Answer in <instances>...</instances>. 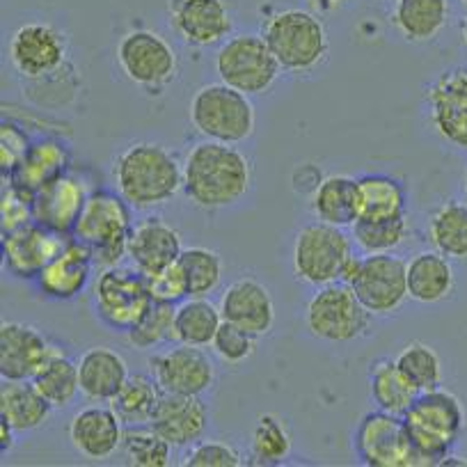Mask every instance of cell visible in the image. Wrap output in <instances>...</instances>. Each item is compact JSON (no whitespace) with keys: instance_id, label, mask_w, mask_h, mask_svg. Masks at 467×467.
Here are the masks:
<instances>
[{"instance_id":"obj_1","label":"cell","mask_w":467,"mask_h":467,"mask_svg":"<svg viewBox=\"0 0 467 467\" xmlns=\"http://www.w3.org/2000/svg\"><path fill=\"white\" fill-rule=\"evenodd\" d=\"M254 170L236 145L202 140L183 159V195L202 211H224L250 195Z\"/></svg>"},{"instance_id":"obj_2","label":"cell","mask_w":467,"mask_h":467,"mask_svg":"<svg viewBox=\"0 0 467 467\" xmlns=\"http://www.w3.org/2000/svg\"><path fill=\"white\" fill-rule=\"evenodd\" d=\"M112 186L131 209H159L183 191V163L161 142H131L112 161Z\"/></svg>"},{"instance_id":"obj_3","label":"cell","mask_w":467,"mask_h":467,"mask_svg":"<svg viewBox=\"0 0 467 467\" xmlns=\"http://www.w3.org/2000/svg\"><path fill=\"white\" fill-rule=\"evenodd\" d=\"M401 417L421 465H442L465 429L462 403L442 388L421 392Z\"/></svg>"},{"instance_id":"obj_4","label":"cell","mask_w":467,"mask_h":467,"mask_svg":"<svg viewBox=\"0 0 467 467\" xmlns=\"http://www.w3.org/2000/svg\"><path fill=\"white\" fill-rule=\"evenodd\" d=\"M262 37L286 74H314L330 56L326 26L307 10L275 12L264 21Z\"/></svg>"},{"instance_id":"obj_5","label":"cell","mask_w":467,"mask_h":467,"mask_svg":"<svg viewBox=\"0 0 467 467\" xmlns=\"http://www.w3.org/2000/svg\"><path fill=\"white\" fill-rule=\"evenodd\" d=\"M133 224L131 204L119 192L94 188L71 236L88 245L97 271H101L119 266L127 257Z\"/></svg>"},{"instance_id":"obj_6","label":"cell","mask_w":467,"mask_h":467,"mask_svg":"<svg viewBox=\"0 0 467 467\" xmlns=\"http://www.w3.org/2000/svg\"><path fill=\"white\" fill-rule=\"evenodd\" d=\"M191 124L204 140L241 145L253 138L257 115L248 94L224 83H209L197 89L188 106Z\"/></svg>"},{"instance_id":"obj_7","label":"cell","mask_w":467,"mask_h":467,"mask_svg":"<svg viewBox=\"0 0 467 467\" xmlns=\"http://www.w3.org/2000/svg\"><path fill=\"white\" fill-rule=\"evenodd\" d=\"M353 253V239L341 227L326 223H309L296 234L291 250V266L303 285L321 286L344 280L346 266Z\"/></svg>"},{"instance_id":"obj_8","label":"cell","mask_w":467,"mask_h":467,"mask_svg":"<svg viewBox=\"0 0 467 467\" xmlns=\"http://www.w3.org/2000/svg\"><path fill=\"white\" fill-rule=\"evenodd\" d=\"M12 67L33 85L60 83L69 65V39L48 21H28L12 33L7 47Z\"/></svg>"},{"instance_id":"obj_9","label":"cell","mask_w":467,"mask_h":467,"mask_svg":"<svg viewBox=\"0 0 467 467\" xmlns=\"http://www.w3.org/2000/svg\"><path fill=\"white\" fill-rule=\"evenodd\" d=\"M115 60L124 78L147 94H163L179 76V56L172 44L150 28L129 30L119 37Z\"/></svg>"},{"instance_id":"obj_10","label":"cell","mask_w":467,"mask_h":467,"mask_svg":"<svg viewBox=\"0 0 467 467\" xmlns=\"http://www.w3.org/2000/svg\"><path fill=\"white\" fill-rule=\"evenodd\" d=\"M374 314L362 305L346 282L321 286L305 307V323L317 339L326 344H353L371 327Z\"/></svg>"},{"instance_id":"obj_11","label":"cell","mask_w":467,"mask_h":467,"mask_svg":"<svg viewBox=\"0 0 467 467\" xmlns=\"http://www.w3.org/2000/svg\"><path fill=\"white\" fill-rule=\"evenodd\" d=\"M147 275L136 266H112L97 271L92 282V307L99 321L115 332H129L150 309Z\"/></svg>"},{"instance_id":"obj_12","label":"cell","mask_w":467,"mask_h":467,"mask_svg":"<svg viewBox=\"0 0 467 467\" xmlns=\"http://www.w3.org/2000/svg\"><path fill=\"white\" fill-rule=\"evenodd\" d=\"M215 74L220 83L239 89L248 97L266 94L282 74L262 35H234L215 53Z\"/></svg>"},{"instance_id":"obj_13","label":"cell","mask_w":467,"mask_h":467,"mask_svg":"<svg viewBox=\"0 0 467 467\" xmlns=\"http://www.w3.org/2000/svg\"><path fill=\"white\" fill-rule=\"evenodd\" d=\"M408 262L397 254H365L353 257L344 280L374 317H389L408 300Z\"/></svg>"},{"instance_id":"obj_14","label":"cell","mask_w":467,"mask_h":467,"mask_svg":"<svg viewBox=\"0 0 467 467\" xmlns=\"http://www.w3.org/2000/svg\"><path fill=\"white\" fill-rule=\"evenodd\" d=\"M426 124L458 151L467 154V67H449L424 85Z\"/></svg>"},{"instance_id":"obj_15","label":"cell","mask_w":467,"mask_h":467,"mask_svg":"<svg viewBox=\"0 0 467 467\" xmlns=\"http://www.w3.org/2000/svg\"><path fill=\"white\" fill-rule=\"evenodd\" d=\"M353 451L367 467H420V456L408 440L401 415L371 410L358 421Z\"/></svg>"},{"instance_id":"obj_16","label":"cell","mask_w":467,"mask_h":467,"mask_svg":"<svg viewBox=\"0 0 467 467\" xmlns=\"http://www.w3.org/2000/svg\"><path fill=\"white\" fill-rule=\"evenodd\" d=\"M150 374L165 394L202 397L215 383V365L200 346L170 344L150 360Z\"/></svg>"},{"instance_id":"obj_17","label":"cell","mask_w":467,"mask_h":467,"mask_svg":"<svg viewBox=\"0 0 467 467\" xmlns=\"http://www.w3.org/2000/svg\"><path fill=\"white\" fill-rule=\"evenodd\" d=\"M92 191L94 186L85 174L67 170L35 192V223L62 236H71Z\"/></svg>"},{"instance_id":"obj_18","label":"cell","mask_w":467,"mask_h":467,"mask_svg":"<svg viewBox=\"0 0 467 467\" xmlns=\"http://www.w3.org/2000/svg\"><path fill=\"white\" fill-rule=\"evenodd\" d=\"M168 19L177 37L192 48L224 44L234 28L224 0H168Z\"/></svg>"},{"instance_id":"obj_19","label":"cell","mask_w":467,"mask_h":467,"mask_svg":"<svg viewBox=\"0 0 467 467\" xmlns=\"http://www.w3.org/2000/svg\"><path fill=\"white\" fill-rule=\"evenodd\" d=\"M60 348L39 327L21 321L0 326V376L3 380H33L35 374Z\"/></svg>"},{"instance_id":"obj_20","label":"cell","mask_w":467,"mask_h":467,"mask_svg":"<svg viewBox=\"0 0 467 467\" xmlns=\"http://www.w3.org/2000/svg\"><path fill=\"white\" fill-rule=\"evenodd\" d=\"M69 236L51 232L39 223H28L3 234V268L15 280L35 282L44 266L67 245Z\"/></svg>"},{"instance_id":"obj_21","label":"cell","mask_w":467,"mask_h":467,"mask_svg":"<svg viewBox=\"0 0 467 467\" xmlns=\"http://www.w3.org/2000/svg\"><path fill=\"white\" fill-rule=\"evenodd\" d=\"M97 264L88 245L69 236L65 248L39 271L33 285L48 300H74L88 289Z\"/></svg>"},{"instance_id":"obj_22","label":"cell","mask_w":467,"mask_h":467,"mask_svg":"<svg viewBox=\"0 0 467 467\" xmlns=\"http://www.w3.org/2000/svg\"><path fill=\"white\" fill-rule=\"evenodd\" d=\"M220 312L227 323L239 326L259 339L266 337L275 326V303L264 282L244 275L234 280L220 298Z\"/></svg>"},{"instance_id":"obj_23","label":"cell","mask_w":467,"mask_h":467,"mask_svg":"<svg viewBox=\"0 0 467 467\" xmlns=\"http://www.w3.org/2000/svg\"><path fill=\"white\" fill-rule=\"evenodd\" d=\"M124 421L112 406H88L69 421V440L76 451L88 461H108L122 451Z\"/></svg>"},{"instance_id":"obj_24","label":"cell","mask_w":467,"mask_h":467,"mask_svg":"<svg viewBox=\"0 0 467 467\" xmlns=\"http://www.w3.org/2000/svg\"><path fill=\"white\" fill-rule=\"evenodd\" d=\"M182 253V234L161 215H147L133 224L127 257L145 275L172 266Z\"/></svg>"},{"instance_id":"obj_25","label":"cell","mask_w":467,"mask_h":467,"mask_svg":"<svg viewBox=\"0 0 467 467\" xmlns=\"http://www.w3.org/2000/svg\"><path fill=\"white\" fill-rule=\"evenodd\" d=\"M150 426L156 433L163 435L174 449L192 447L204 438L209 429V408L202 397L163 392Z\"/></svg>"},{"instance_id":"obj_26","label":"cell","mask_w":467,"mask_h":467,"mask_svg":"<svg viewBox=\"0 0 467 467\" xmlns=\"http://www.w3.org/2000/svg\"><path fill=\"white\" fill-rule=\"evenodd\" d=\"M76 362H78L80 394L97 403H110L131 376L122 353L106 346L88 348Z\"/></svg>"},{"instance_id":"obj_27","label":"cell","mask_w":467,"mask_h":467,"mask_svg":"<svg viewBox=\"0 0 467 467\" xmlns=\"http://www.w3.org/2000/svg\"><path fill=\"white\" fill-rule=\"evenodd\" d=\"M71 170V151L60 138L44 136L30 142L28 154L19 163V168L7 177V182L26 188L30 192H37L48 182L57 179Z\"/></svg>"},{"instance_id":"obj_28","label":"cell","mask_w":467,"mask_h":467,"mask_svg":"<svg viewBox=\"0 0 467 467\" xmlns=\"http://www.w3.org/2000/svg\"><path fill=\"white\" fill-rule=\"evenodd\" d=\"M408 298L420 305L444 303L453 294L456 275L451 262L438 250L420 253L408 262Z\"/></svg>"},{"instance_id":"obj_29","label":"cell","mask_w":467,"mask_h":467,"mask_svg":"<svg viewBox=\"0 0 467 467\" xmlns=\"http://www.w3.org/2000/svg\"><path fill=\"white\" fill-rule=\"evenodd\" d=\"M56 408L39 394L33 380H3L0 385V420L16 433L42 429Z\"/></svg>"},{"instance_id":"obj_30","label":"cell","mask_w":467,"mask_h":467,"mask_svg":"<svg viewBox=\"0 0 467 467\" xmlns=\"http://www.w3.org/2000/svg\"><path fill=\"white\" fill-rule=\"evenodd\" d=\"M309 209L318 223L341 229L353 227L358 220V179L348 174H327L309 197Z\"/></svg>"},{"instance_id":"obj_31","label":"cell","mask_w":467,"mask_h":467,"mask_svg":"<svg viewBox=\"0 0 467 467\" xmlns=\"http://www.w3.org/2000/svg\"><path fill=\"white\" fill-rule=\"evenodd\" d=\"M408 209V191L392 174H365L358 179V220L401 218Z\"/></svg>"},{"instance_id":"obj_32","label":"cell","mask_w":467,"mask_h":467,"mask_svg":"<svg viewBox=\"0 0 467 467\" xmlns=\"http://www.w3.org/2000/svg\"><path fill=\"white\" fill-rule=\"evenodd\" d=\"M449 19V0H397L392 24L410 44L433 42Z\"/></svg>"},{"instance_id":"obj_33","label":"cell","mask_w":467,"mask_h":467,"mask_svg":"<svg viewBox=\"0 0 467 467\" xmlns=\"http://www.w3.org/2000/svg\"><path fill=\"white\" fill-rule=\"evenodd\" d=\"M420 394V389L406 379V374L399 369L394 360L380 358V360L371 362L369 397L379 410L403 415Z\"/></svg>"},{"instance_id":"obj_34","label":"cell","mask_w":467,"mask_h":467,"mask_svg":"<svg viewBox=\"0 0 467 467\" xmlns=\"http://www.w3.org/2000/svg\"><path fill=\"white\" fill-rule=\"evenodd\" d=\"M220 305L209 298H186L174 307V344H188L206 348L223 326Z\"/></svg>"},{"instance_id":"obj_35","label":"cell","mask_w":467,"mask_h":467,"mask_svg":"<svg viewBox=\"0 0 467 467\" xmlns=\"http://www.w3.org/2000/svg\"><path fill=\"white\" fill-rule=\"evenodd\" d=\"M429 241L440 254L456 262L467 259V202H444L429 218Z\"/></svg>"},{"instance_id":"obj_36","label":"cell","mask_w":467,"mask_h":467,"mask_svg":"<svg viewBox=\"0 0 467 467\" xmlns=\"http://www.w3.org/2000/svg\"><path fill=\"white\" fill-rule=\"evenodd\" d=\"M35 388L39 389L44 399L51 403L53 408H67L74 403V399L80 392L78 380V362L71 360L65 350L57 348L47 365L35 374L33 379Z\"/></svg>"},{"instance_id":"obj_37","label":"cell","mask_w":467,"mask_h":467,"mask_svg":"<svg viewBox=\"0 0 467 467\" xmlns=\"http://www.w3.org/2000/svg\"><path fill=\"white\" fill-rule=\"evenodd\" d=\"M161 397H163V389L159 388L154 376L136 374L129 376V380L117 392L110 406L115 408V412L124 421V426H142L151 421V415H154Z\"/></svg>"},{"instance_id":"obj_38","label":"cell","mask_w":467,"mask_h":467,"mask_svg":"<svg viewBox=\"0 0 467 467\" xmlns=\"http://www.w3.org/2000/svg\"><path fill=\"white\" fill-rule=\"evenodd\" d=\"M183 277H186L188 298H209L223 282V259L209 248H183L177 259Z\"/></svg>"},{"instance_id":"obj_39","label":"cell","mask_w":467,"mask_h":467,"mask_svg":"<svg viewBox=\"0 0 467 467\" xmlns=\"http://www.w3.org/2000/svg\"><path fill=\"white\" fill-rule=\"evenodd\" d=\"M410 224L406 215L388 220H356L350 227V239L365 254H392L406 244Z\"/></svg>"},{"instance_id":"obj_40","label":"cell","mask_w":467,"mask_h":467,"mask_svg":"<svg viewBox=\"0 0 467 467\" xmlns=\"http://www.w3.org/2000/svg\"><path fill=\"white\" fill-rule=\"evenodd\" d=\"M291 453V433L285 421L273 412H264L257 420L250 442L254 465H280Z\"/></svg>"},{"instance_id":"obj_41","label":"cell","mask_w":467,"mask_h":467,"mask_svg":"<svg viewBox=\"0 0 467 467\" xmlns=\"http://www.w3.org/2000/svg\"><path fill=\"white\" fill-rule=\"evenodd\" d=\"M172 444L156 433L150 424L127 426L122 453L129 465L136 467H168L172 461Z\"/></svg>"},{"instance_id":"obj_42","label":"cell","mask_w":467,"mask_h":467,"mask_svg":"<svg viewBox=\"0 0 467 467\" xmlns=\"http://www.w3.org/2000/svg\"><path fill=\"white\" fill-rule=\"evenodd\" d=\"M394 362L420 392L442 385V360L433 346L424 344V341H410L403 346Z\"/></svg>"},{"instance_id":"obj_43","label":"cell","mask_w":467,"mask_h":467,"mask_svg":"<svg viewBox=\"0 0 467 467\" xmlns=\"http://www.w3.org/2000/svg\"><path fill=\"white\" fill-rule=\"evenodd\" d=\"M174 307L177 305L151 300L150 309L142 314L140 321L127 332L129 344L140 350L161 348L165 344H174Z\"/></svg>"},{"instance_id":"obj_44","label":"cell","mask_w":467,"mask_h":467,"mask_svg":"<svg viewBox=\"0 0 467 467\" xmlns=\"http://www.w3.org/2000/svg\"><path fill=\"white\" fill-rule=\"evenodd\" d=\"M254 348H257V337L227 321H223L211 341V350L224 365H244L254 356Z\"/></svg>"},{"instance_id":"obj_45","label":"cell","mask_w":467,"mask_h":467,"mask_svg":"<svg viewBox=\"0 0 467 467\" xmlns=\"http://www.w3.org/2000/svg\"><path fill=\"white\" fill-rule=\"evenodd\" d=\"M0 218H3V234L15 232L24 224L35 223V192L7 182L3 188V204H0Z\"/></svg>"},{"instance_id":"obj_46","label":"cell","mask_w":467,"mask_h":467,"mask_svg":"<svg viewBox=\"0 0 467 467\" xmlns=\"http://www.w3.org/2000/svg\"><path fill=\"white\" fill-rule=\"evenodd\" d=\"M183 467H241V456L232 444L218 442V440H200L191 447V451L183 456Z\"/></svg>"},{"instance_id":"obj_47","label":"cell","mask_w":467,"mask_h":467,"mask_svg":"<svg viewBox=\"0 0 467 467\" xmlns=\"http://www.w3.org/2000/svg\"><path fill=\"white\" fill-rule=\"evenodd\" d=\"M147 286H150L151 300H159V303L179 305L188 298L186 277H183L177 262L163 271L154 273V275H147Z\"/></svg>"},{"instance_id":"obj_48","label":"cell","mask_w":467,"mask_h":467,"mask_svg":"<svg viewBox=\"0 0 467 467\" xmlns=\"http://www.w3.org/2000/svg\"><path fill=\"white\" fill-rule=\"evenodd\" d=\"M28 150L30 138L26 136L24 129L16 127L15 122H3V127H0V165H3V172L7 177L19 168Z\"/></svg>"},{"instance_id":"obj_49","label":"cell","mask_w":467,"mask_h":467,"mask_svg":"<svg viewBox=\"0 0 467 467\" xmlns=\"http://www.w3.org/2000/svg\"><path fill=\"white\" fill-rule=\"evenodd\" d=\"M323 179H326V177H323V172H321V168H318V165L300 163V165H296L294 172H291V188H294L298 195L307 197V200H309V197L314 195V191H317L318 183H321Z\"/></svg>"},{"instance_id":"obj_50","label":"cell","mask_w":467,"mask_h":467,"mask_svg":"<svg viewBox=\"0 0 467 467\" xmlns=\"http://www.w3.org/2000/svg\"><path fill=\"white\" fill-rule=\"evenodd\" d=\"M15 433L16 431L5 420H0V451L7 453L15 447Z\"/></svg>"},{"instance_id":"obj_51","label":"cell","mask_w":467,"mask_h":467,"mask_svg":"<svg viewBox=\"0 0 467 467\" xmlns=\"http://www.w3.org/2000/svg\"><path fill=\"white\" fill-rule=\"evenodd\" d=\"M309 5H312V10L317 12H332L337 10V7H341L346 3V0H307Z\"/></svg>"},{"instance_id":"obj_52","label":"cell","mask_w":467,"mask_h":467,"mask_svg":"<svg viewBox=\"0 0 467 467\" xmlns=\"http://www.w3.org/2000/svg\"><path fill=\"white\" fill-rule=\"evenodd\" d=\"M461 191H462V197H465V202H467V172H465V177H462Z\"/></svg>"},{"instance_id":"obj_53","label":"cell","mask_w":467,"mask_h":467,"mask_svg":"<svg viewBox=\"0 0 467 467\" xmlns=\"http://www.w3.org/2000/svg\"><path fill=\"white\" fill-rule=\"evenodd\" d=\"M462 44H465V48H467V19L462 21Z\"/></svg>"},{"instance_id":"obj_54","label":"cell","mask_w":467,"mask_h":467,"mask_svg":"<svg viewBox=\"0 0 467 467\" xmlns=\"http://www.w3.org/2000/svg\"><path fill=\"white\" fill-rule=\"evenodd\" d=\"M461 3H462V5H465V7H467V0H461Z\"/></svg>"}]
</instances>
